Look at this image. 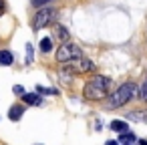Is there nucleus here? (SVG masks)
I'll list each match as a JSON object with an SVG mask.
<instances>
[{"label":"nucleus","mask_w":147,"mask_h":145,"mask_svg":"<svg viewBox=\"0 0 147 145\" xmlns=\"http://www.w3.org/2000/svg\"><path fill=\"white\" fill-rule=\"evenodd\" d=\"M133 141H137V137L133 133H129V131H123L119 135V143H133Z\"/></svg>","instance_id":"9b49d317"},{"label":"nucleus","mask_w":147,"mask_h":145,"mask_svg":"<svg viewBox=\"0 0 147 145\" xmlns=\"http://www.w3.org/2000/svg\"><path fill=\"white\" fill-rule=\"evenodd\" d=\"M57 36H59L61 40H67V38H69V30H67L65 26H57Z\"/></svg>","instance_id":"ddd939ff"},{"label":"nucleus","mask_w":147,"mask_h":145,"mask_svg":"<svg viewBox=\"0 0 147 145\" xmlns=\"http://www.w3.org/2000/svg\"><path fill=\"white\" fill-rule=\"evenodd\" d=\"M12 91H14L16 95H22V93H24V89H22L20 85H14V87H12Z\"/></svg>","instance_id":"a211bd4d"},{"label":"nucleus","mask_w":147,"mask_h":145,"mask_svg":"<svg viewBox=\"0 0 147 145\" xmlns=\"http://www.w3.org/2000/svg\"><path fill=\"white\" fill-rule=\"evenodd\" d=\"M137 97V85L135 83H123L109 99H107V109H119L127 105L131 99Z\"/></svg>","instance_id":"f03ea898"},{"label":"nucleus","mask_w":147,"mask_h":145,"mask_svg":"<svg viewBox=\"0 0 147 145\" xmlns=\"http://www.w3.org/2000/svg\"><path fill=\"white\" fill-rule=\"evenodd\" d=\"M69 71H73V73H89V71H93V63L89 59L79 57V59H75L73 65H69Z\"/></svg>","instance_id":"39448f33"},{"label":"nucleus","mask_w":147,"mask_h":145,"mask_svg":"<svg viewBox=\"0 0 147 145\" xmlns=\"http://www.w3.org/2000/svg\"><path fill=\"white\" fill-rule=\"evenodd\" d=\"M55 18H57V10L55 8H42V10H38L32 16V28L34 30H40V28L49 26Z\"/></svg>","instance_id":"20e7f679"},{"label":"nucleus","mask_w":147,"mask_h":145,"mask_svg":"<svg viewBox=\"0 0 147 145\" xmlns=\"http://www.w3.org/2000/svg\"><path fill=\"white\" fill-rule=\"evenodd\" d=\"M32 59H34V51H32V45L28 42V45H26V65H30Z\"/></svg>","instance_id":"2eb2a0df"},{"label":"nucleus","mask_w":147,"mask_h":145,"mask_svg":"<svg viewBox=\"0 0 147 145\" xmlns=\"http://www.w3.org/2000/svg\"><path fill=\"white\" fill-rule=\"evenodd\" d=\"M32 2V6H36V8H40V6H45V4H49V0H30Z\"/></svg>","instance_id":"dca6fc26"},{"label":"nucleus","mask_w":147,"mask_h":145,"mask_svg":"<svg viewBox=\"0 0 147 145\" xmlns=\"http://www.w3.org/2000/svg\"><path fill=\"white\" fill-rule=\"evenodd\" d=\"M36 91H38L40 95H59L57 89H49V87H36Z\"/></svg>","instance_id":"4468645a"},{"label":"nucleus","mask_w":147,"mask_h":145,"mask_svg":"<svg viewBox=\"0 0 147 145\" xmlns=\"http://www.w3.org/2000/svg\"><path fill=\"white\" fill-rule=\"evenodd\" d=\"M111 129H113V131H117V133H123V131H129V125H127L125 121L115 119V121H111Z\"/></svg>","instance_id":"1a4fd4ad"},{"label":"nucleus","mask_w":147,"mask_h":145,"mask_svg":"<svg viewBox=\"0 0 147 145\" xmlns=\"http://www.w3.org/2000/svg\"><path fill=\"white\" fill-rule=\"evenodd\" d=\"M109 87H111V79H109V77H101V75H97V77H93V79L85 85L83 95H85L89 101H101V99L107 97Z\"/></svg>","instance_id":"f257e3e1"},{"label":"nucleus","mask_w":147,"mask_h":145,"mask_svg":"<svg viewBox=\"0 0 147 145\" xmlns=\"http://www.w3.org/2000/svg\"><path fill=\"white\" fill-rule=\"evenodd\" d=\"M127 119H131V121H139V123H143V121H147V115H145L143 111H133V113H127Z\"/></svg>","instance_id":"9d476101"},{"label":"nucleus","mask_w":147,"mask_h":145,"mask_svg":"<svg viewBox=\"0 0 147 145\" xmlns=\"http://www.w3.org/2000/svg\"><path fill=\"white\" fill-rule=\"evenodd\" d=\"M12 61H14V57H12L10 51H0V65L2 67H10Z\"/></svg>","instance_id":"6e6552de"},{"label":"nucleus","mask_w":147,"mask_h":145,"mask_svg":"<svg viewBox=\"0 0 147 145\" xmlns=\"http://www.w3.org/2000/svg\"><path fill=\"white\" fill-rule=\"evenodd\" d=\"M0 8H2V0H0Z\"/></svg>","instance_id":"6ab92c4d"},{"label":"nucleus","mask_w":147,"mask_h":145,"mask_svg":"<svg viewBox=\"0 0 147 145\" xmlns=\"http://www.w3.org/2000/svg\"><path fill=\"white\" fill-rule=\"evenodd\" d=\"M40 51H42V53H51V51H53V40H51L49 36L40 40Z\"/></svg>","instance_id":"f8f14e48"},{"label":"nucleus","mask_w":147,"mask_h":145,"mask_svg":"<svg viewBox=\"0 0 147 145\" xmlns=\"http://www.w3.org/2000/svg\"><path fill=\"white\" fill-rule=\"evenodd\" d=\"M22 101L28 103V105H40L42 99H40V93H22Z\"/></svg>","instance_id":"423d86ee"},{"label":"nucleus","mask_w":147,"mask_h":145,"mask_svg":"<svg viewBox=\"0 0 147 145\" xmlns=\"http://www.w3.org/2000/svg\"><path fill=\"white\" fill-rule=\"evenodd\" d=\"M139 99L147 101V81H145V85H143V89H141V97H139Z\"/></svg>","instance_id":"f3484780"},{"label":"nucleus","mask_w":147,"mask_h":145,"mask_svg":"<svg viewBox=\"0 0 147 145\" xmlns=\"http://www.w3.org/2000/svg\"><path fill=\"white\" fill-rule=\"evenodd\" d=\"M79 57H83V51L73 42H63L61 49L57 51V61L59 63H69V61H75Z\"/></svg>","instance_id":"7ed1b4c3"},{"label":"nucleus","mask_w":147,"mask_h":145,"mask_svg":"<svg viewBox=\"0 0 147 145\" xmlns=\"http://www.w3.org/2000/svg\"><path fill=\"white\" fill-rule=\"evenodd\" d=\"M22 113H24V107H22V105H14V107H10L8 117H10V121H18V119L22 117Z\"/></svg>","instance_id":"0eeeda50"}]
</instances>
